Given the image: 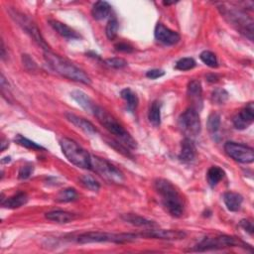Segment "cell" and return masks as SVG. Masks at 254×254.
I'll use <instances>...</instances> for the list:
<instances>
[{
	"label": "cell",
	"instance_id": "cell-1",
	"mask_svg": "<svg viewBox=\"0 0 254 254\" xmlns=\"http://www.w3.org/2000/svg\"><path fill=\"white\" fill-rule=\"evenodd\" d=\"M155 190L161 197L166 211L174 217H180L184 213L185 204L177 188L166 179H157L154 183Z\"/></svg>",
	"mask_w": 254,
	"mask_h": 254
},
{
	"label": "cell",
	"instance_id": "cell-2",
	"mask_svg": "<svg viewBox=\"0 0 254 254\" xmlns=\"http://www.w3.org/2000/svg\"><path fill=\"white\" fill-rule=\"evenodd\" d=\"M44 58L48 66L60 76L84 85H90L91 81L89 77L68 60L52 53L51 51H46L44 53Z\"/></svg>",
	"mask_w": 254,
	"mask_h": 254
},
{
	"label": "cell",
	"instance_id": "cell-3",
	"mask_svg": "<svg viewBox=\"0 0 254 254\" xmlns=\"http://www.w3.org/2000/svg\"><path fill=\"white\" fill-rule=\"evenodd\" d=\"M92 113L98 118L101 124L105 126V128L109 133L113 134L121 144H123L126 147H129L130 149H136L137 143L133 139V137L127 132L123 128V126L106 110H105L103 107L99 106H95Z\"/></svg>",
	"mask_w": 254,
	"mask_h": 254
},
{
	"label": "cell",
	"instance_id": "cell-4",
	"mask_svg": "<svg viewBox=\"0 0 254 254\" xmlns=\"http://www.w3.org/2000/svg\"><path fill=\"white\" fill-rule=\"evenodd\" d=\"M60 146L63 154L73 165L91 170V155L76 141L70 138H63L60 141Z\"/></svg>",
	"mask_w": 254,
	"mask_h": 254
},
{
	"label": "cell",
	"instance_id": "cell-5",
	"mask_svg": "<svg viewBox=\"0 0 254 254\" xmlns=\"http://www.w3.org/2000/svg\"><path fill=\"white\" fill-rule=\"evenodd\" d=\"M137 239V235L133 233H109L102 232H89L81 234L78 237V242L82 244L112 242L117 244L129 243Z\"/></svg>",
	"mask_w": 254,
	"mask_h": 254
},
{
	"label": "cell",
	"instance_id": "cell-6",
	"mask_svg": "<svg viewBox=\"0 0 254 254\" xmlns=\"http://www.w3.org/2000/svg\"><path fill=\"white\" fill-rule=\"evenodd\" d=\"M245 242L240 240L237 237L230 235H218L214 237H206L199 244L196 245L195 251H209V250H217L225 249L230 247H244L247 248Z\"/></svg>",
	"mask_w": 254,
	"mask_h": 254
},
{
	"label": "cell",
	"instance_id": "cell-7",
	"mask_svg": "<svg viewBox=\"0 0 254 254\" xmlns=\"http://www.w3.org/2000/svg\"><path fill=\"white\" fill-rule=\"evenodd\" d=\"M9 13L11 15V17L14 19V21L16 23H18V25L26 32V33L33 39L40 47H42L45 52L46 51H50L49 49V45L46 43V41L44 40V38L41 35V32L39 30V28L37 27V25L34 23V21H32L28 16L24 15L23 13L18 12L17 10L11 9L9 10Z\"/></svg>",
	"mask_w": 254,
	"mask_h": 254
},
{
	"label": "cell",
	"instance_id": "cell-8",
	"mask_svg": "<svg viewBox=\"0 0 254 254\" xmlns=\"http://www.w3.org/2000/svg\"><path fill=\"white\" fill-rule=\"evenodd\" d=\"M91 170L110 183L122 184L124 182V176L121 171L106 161V159L100 158L98 156H91Z\"/></svg>",
	"mask_w": 254,
	"mask_h": 254
},
{
	"label": "cell",
	"instance_id": "cell-9",
	"mask_svg": "<svg viewBox=\"0 0 254 254\" xmlns=\"http://www.w3.org/2000/svg\"><path fill=\"white\" fill-rule=\"evenodd\" d=\"M179 127L181 131L188 137H196L201 132V119L198 110L190 107L179 117Z\"/></svg>",
	"mask_w": 254,
	"mask_h": 254
},
{
	"label": "cell",
	"instance_id": "cell-10",
	"mask_svg": "<svg viewBox=\"0 0 254 254\" xmlns=\"http://www.w3.org/2000/svg\"><path fill=\"white\" fill-rule=\"evenodd\" d=\"M225 150L231 158L238 163L250 164L254 161V151L249 146L230 141L226 143Z\"/></svg>",
	"mask_w": 254,
	"mask_h": 254
},
{
	"label": "cell",
	"instance_id": "cell-11",
	"mask_svg": "<svg viewBox=\"0 0 254 254\" xmlns=\"http://www.w3.org/2000/svg\"><path fill=\"white\" fill-rule=\"evenodd\" d=\"M226 16H228L233 25L237 26V29L244 33L247 36V33H249L250 38L252 39V34H253V21L246 17L244 13H242L239 10H233L229 9L225 12Z\"/></svg>",
	"mask_w": 254,
	"mask_h": 254
},
{
	"label": "cell",
	"instance_id": "cell-12",
	"mask_svg": "<svg viewBox=\"0 0 254 254\" xmlns=\"http://www.w3.org/2000/svg\"><path fill=\"white\" fill-rule=\"evenodd\" d=\"M155 39L165 46L176 45L180 41V35L176 31L169 29L161 23H158L154 31Z\"/></svg>",
	"mask_w": 254,
	"mask_h": 254
},
{
	"label": "cell",
	"instance_id": "cell-13",
	"mask_svg": "<svg viewBox=\"0 0 254 254\" xmlns=\"http://www.w3.org/2000/svg\"><path fill=\"white\" fill-rule=\"evenodd\" d=\"M144 237L163 239V240H182L187 236V233L178 230H149L141 234Z\"/></svg>",
	"mask_w": 254,
	"mask_h": 254
},
{
	"label": "cell",
	"instance_id": "cell-14",
	"mask_svg": "<svg viewBox=\"0 0 254 254\" xmlns=\"http://www.w3.org/2000/svg\"><path fill=\"white\" fill-rule=\"evenodd\" d=\"M254 121V106L253 103H249L239 113L233 117V125L236 129L243 130Z\"/></svg>",
	"mask_w": 254,
	"mask_h": 254
},
{
	"label": "cell",
	"instance_id": "cell-15",
	"mask_svg": "<svg viewBox=\"0 0 254 254\" xmlns=\"http://www.w3.org/2000/svg\"><path fill=\"white\" fill-rule=\"evenodd\" d=\"M197 156V148L195 143L190 138L186 137L181 144V152L179 159L184 163H190L195 160Z\"/></svg>",
	"mask_w": 254,
	"mask_h": 254
},
{
	"label": "cell",
	"instance_id": "cell-16",
	"mask_svg": "<svg viewBox=\"0 0 254 254\" xmlns=\"http://www.w3.org/2000/svg\"><path fill=\"white\" fill-rule=\"evenodd\" d=\"M66 118L68 119V121H70L72 124H74L76 127H78V128H80L81 130H83L84 132L85 133H88V134H95L98 132L97 128H95L94 125L89 122L88 120L83 118V117H80L72 112H67L65 114Z\"/></svg>",
	"mask_w": 254,
	"mask_h": 254
},
{
	"label": "cell",
	"instance_id": "cell-17",
	"mask_svg": "<svg viewBox=\"0 0 254 254\" xmlns=\"http://www.w3.org/2000/svg\"><path fill=\"white\" fill-rule=\"evenodd\" d=\"M50 25L53 27V29L58 34H60L63 38H65L67 40H75L81 38V36L74 29H72L68 25L64 24L58 20H50Z\"/></svg>",
	"mask_w": 254,
	"mask_h": 254
},
{
	"label": "cell",
	"instance_id": "cell-18",
	"mask_svg": "<svg viewBox=\"0 0 254 254\" xmlns=\"http://www.w3.org/2000/svg\"><path fill=\"white\" fill-rule=\"evenodd\" d=\"M121 218L128 222V224L135 226V227H139V228H149V229H154L157 227V224L155 221H152L150 219H147L143 216H140L138 214H134V213H126L123 214L121 216Z\"/></svg>",
	"mask_w": 254,
	"mask_h": 254
},
{
	"label": "cell",
	"instance_id": "cell-19",
	"mask_svg": "<svg viewBox=\"0 0 254 254\" xmlns=\"http://www.w3.org/2000/svg\"><path fill=\"white\" fill-rule=\"evenodd\" d=\"M71 95H72V98L74 99V101L79 106H81L85 110H86L88 112H92L95 106H97L91 101V99L88 97V95L82 90H74L71 93Z\"/></svg>",
	"mask_w": 254,
	"mask_h": 254
},
{
	"label": "cell",
	"instance_id": "cell-20",
	"mask_svg": "<svg viewBox=\"0 0 254 254\" xmlns=\"http://www.w3.org/2000/svg\"><path fill=\"white\" fill-rule=\"evenodd\" d=\"M28 200L29 199H28V196L26 193L19 192L10 198H7L6 200H2L1 204L5 209L14 210V209H18V208H21L22 206L26 205Z\"/></svg>",
	"mask_w": 254,
	"mask_h": 254
},
{
	"label": "cell",
	"instance_id": "cell-21",
	"mask_svg": "<svg viewBox=\"0 0 254 254\" xmlns=\"http://www.w3.org/2000/svg\"><path fill=\"white\" fill-rule=\"evenodd\" d=\"M45 216L47 219L58 222V224H68V222H70L76 218V215L74 213L65 212V211L49 212L45 214Z\"/></svg>",
	"mask_w": 254,
	"mask_h": 254
},
{
	"label": "cell",
	"instance_id": "cell-22",
	"mask_svg": "<svg viewBox=\"0 0 254 254\" xmlns=\"http://www.w3.org/2000/svg\"><path fill=\"white\" fill-rule=\"evenodd\" d=\"M224 202L231 212H237L240 210L243 203V198L240 194L234 192H228L224 195Z\"/></svg>",
	"mask_w": 254,
	"mask_h": 254
},
{
	"label": "cell",
	"instance_id": "cell-23",
	"mask_svg": "<svg viewBox=\"0 0 254 254\" xmlns=\"http://www.w3.org/2000/svg\"><path fill=\"white\" fill-rule=\"evenodd\" d=\"M111 11V6L106 1H98L95 2L91 9V15L95 20L106 19Z\"/></svg>",
	"mask_w": 254,
	"mask_h": 254
},
{
	"label": "cell",
	"instance_id": "cell-24",
	"mask_svg": "<svg viewBox=\"0 0 254 254\" xmlns=\"http://www.w3.org/2000/svg\"><path fill=\"white\" fill-rule=\"evenodd\" d=\"M120 95H121V98L124 100V102L126 103L127 109L131 112H134L139 104V100H138L136 93L131 88L127 87V88H124L121 90Z\"/></svg>",
	"mask_w": 254,
	"mask_h": 254
},
{
	"label": "cell",
	"instance_id": "cell-25",
	"mask_svg": "<svg viewBox=\"0 0 254 254\" xmlns=\"http://www.w3.org/2000/svg\"><path fill=\"white\" fill-rule=\"evenodd\" d=\"M202 93L203 88L200 81L193 80L190 81L188 85V95L190 100L194 101L195 104H200L202 106Z\"/></svg>",
	"mask_w": 254,
	"mask_h": 254
},
{
	"label": "cell",
	"instance_id": "cell-26",
	"mask_svg": "<svg viewBox=\"0 0 254 254\" xmlns=\"http://www.w3.org/2000/svg\"><path fill=\"white\" fill-rule=\"evenodd\" d=\"M148 119L149 122L155 126L158 127L161 124V104L155 101L151 104L149 112H148Z\"/></svg>",
	"mask_w": 254,
	"mask_h": 254
},
{
	"label": "cell",
	"instance_id": "cell-27",
	"mask_svg": "<svg viewBox=\"0 0 254 254\" xmlns=\"http://www.w3.org/2000/svg\"><path fill=\"white\" fill-rule=\"evenodd\" d=\"M225 171L217 166H212L209 169L207 173L208 183L211 187H215L225 177Z\"/></svg>",
	"mask_w": 254,
	"mask_h": 254
},
{
	"label": "cell",
	"instance_id": "cell-28",
	"mask_svg": "<svg viewBox=\"0 0 254 254\" xmlns=\"http://www.w3.org/2000/svg\"><path fill=\"white\" fill-rule=\"evenodd\" d=\"M220 127V115L216 112H212L210 114L208 118V129L212 136L215 137L218 134Z\"/></svg>",
	"mask_w": 254,
	"mask_h": 254
},
{
	"label": "cell",
	"instance_id": "cell-29",
	"mask_svg": "<svg viewBox=\"0 0 254 254\" xmlns=\"http://www.w3.org/2000/svg\"><path fill=\"white\" fill-rule=\"evenodd\" d=\"M78 198V193L77 190L73 188H68L61 190L57 197V201L60 203H70Z\"/></svg>",
	"mask_w": 254,
	"mask_h": 254
},
{
	"label": "cell",
	"instance_id": "cell-30",
	"mask_svg": "<svg viewBox=\"0 0 254 254\" xmlns=\"http://www.w3.org/2000/svg\"><path fill=\"white\" fill-rule=\"evenodd\" d=\"M197 63L193 58H183L176 63V69L182 72L190 71L196 67Z\"/></svg>",
	"mask_w": 254,
	"mask_h": 254
},
{
	"label": "cell",
	"instance_id": "cell-31",
	"mask_svg": "<svg viewBox=\"0 0 254 254\" xmlns=\"http://www.w3.org/2000/svg\"><path fill=\"white\" fill-rule=\"evenodd\" d=\"M15 142L17 144H19L20 146L22 147H25L27 149H32V150H45L44 147H42L41 145L37 144L36 142L34 141H31L29 139H27L26 137L18 134L16 137H15Z\"/></svg>",
	"mask_w": 254,
	"mask_h": 254
},
{
	"label": "cell",
	"instance_id": "cell-32",
	"mask_svg": "<svg viewBox=\"0 0 254 254\" xmlns=\"http://www.w3.org/2000/svg\"><path fill=\"white\" fill-rule=\"evenodd\" d=\"M81 181H82V184L86 189L91 190V192H98V190H100V189H101L100 183L97 180H95L92 176H90V175L83 176Z\"/></svg>",
	"mask_w": 254,
	"mask_h": 254
},
{
	"label": "cell",
	"instance_id": "cell-33",
	"mask_svg": "<svg viewBox=\"0 0 254 254\" xmlns=\"http://www.w3.org/2000/svg\"><path fill=\"white\" fill-rule=\"evenodd\" d=\"M202 62L210 68L217 67V59L216 56L211 51H204L200 56Z\"/></svg>",
	"mask_w": 254,
	"mask_h": 254
},
{
	"label": "cell",
	"instance_id": "cell-34",
	"mask_svg": "<svg viewBox=\"0 0 254 254\" xmlns=\"http://www.w3.org/2000/svg\"><path fill=\"white\" fill-rule=\"evenodd\" d=\"M118 22L116 19H110L106 27V37L111 41V40H114L117 36V33H118Z\"/></svg>",
	"mask_w": 254,
	"mask_h": 254
},
{
	"label": "cell",
	"instance_id": "cell-35",
	"mask_svg": "<svg viewBox=\"0 0 254 254\" xmlns=\"http://www.w3.org/2000/svg\"><path fill=\"white\" fill-rule=\"evenodd\" d=\"M229 99V93L227 90L217 88L215 89L212 94V100L216 105H222L225 104Z\"/></svg>",
	"mask_w": 254,
	"mask_h": 254
},
{
	"label": "cell",
	"instance_id": "cell-36",
	"mask_svg": "<svg viewBox=\"0 0 254 254\" xmlns=\"http://www.w3.org/2000/svg\"><path fill=\"white\" fill-rule=\"evenodd\" d=\"M106 64L107 66L114 69H122L127 66V62L122 58H111L106 60Z\"/></svg>",
	"mask_w": 254,
	"mask_h": 254
},
{
	"label": "cell",
	"instance_id": "cell-37",
	"mask_svg": "<svg viewBox=\"0 0 254 254\" xmlns=\"http://www.w3.org/2000/svg\"><path fill=\"white\" fill-rule=\"evenodd\" d=\"M33 171H34L33 166H31V165L22 166L19 170L18 177L20 180H26V179L30 178V176L32 175V173H33Z\"/></svg>",
	"mask_w": 254,
	"mask_h": 254
},
{
	"label": "cell",
	"instance_id": "cell-38",
	"mask_svg": "<svg viewBox=\"0 0 254 254\" xmlns=\"http://www.w3.org/2000/svg\"><path fill=\"white\" fill-rule=\"evenodd\" d=\"M22 61H23V65L29 69V70H34L36 69V63L33 61L31 57H29L28 55H23L22 57Z\"/></svg>",
	"mask_w": 254,
	"mask_h": 254
},
{
	"label": "cell",
	"instance_id": "cell-39",
	"mask_svg": "<svg viewBox=\"0 0 254 254\" xmlns=\"http://www.w3.org/2000/svg\"><path fill=\"white\" fill-rule=\"evenodd\" d=\"M165 75V72L163 70H159V69H153V70H150L146 73V77L150 80H156V79H159L161 78Z\"/></svg>",
	"mask_w": 254,
	"mask_h": 254
},
{
	"label": "cell",
	"instance_id": "cell-40",
	"mask_svg": "<svg viewBox=\"0 0 254 254\" xmlns=\"http://www.w3.org/2000/svg\"><path fill=\"white\" fill-rule=\"evenodd\" d=\"M239 226L246 232L248 233L250 235L253 234L254 232V228H253V224L249 220V219H242L239 222Z\"/></svg>",
	"mask_w": 254,
	"mask_h": 254
},
{
	"label": "cell",
	"instance_id": "cell-41",
	"mask_svg": "<svg viewBox=\"0 0 254 254\" xmlns=\"http://www.w3.org/2000/svg\"><path fill=\"white\" fill-rule=\"evenodd\" d=\"M115 50L118 52H122V53H131L133 52V47L127 43H118L115 45Z\"/></svg>",
	"mask_w": 254,
	"mask_h": 254
},
{
	"label": "cell",
	"instance_id": "cell-42",
	"mask_svg": "<svg viewBox=\"0 0 254 254\" xmlns=\"http://www.w3.org/2000/svg\"><path fill=\"white\" fill-rule=\"evenodd\" d=\"M207 80H208L209 82H211V83H215V82H217L218 78H217L216 76H214V75H209V76L207 77Z\"/></svg>",
	"mask_w": 254,
	"mask_h": 254
},
{
	"label": "cell",
	"instance_id": "cell-43",
	"mask_svg": "<svg viewBox=\"0 0 254 254\" xmlns=\"http://www.w3.org/2000/svg\"><path fill=\"white\" fill-rule=\"evenodd\" d=\"M9 146V142L5 139H2L1 141V151H4Z\"/></svg>",
	"mask_w": 254,
	"mask_h": 254
},
{
	"label": "cell",
	"instance_id": "cell-44",
	"mask_svg": "<svg viewBox=\"0 0 254 254\" xmlns=\"http://www.w3.org/2000/svg\"><path fill=\"white\" fill-rule=\"evenodd\" d=\"M6 57V53H5V47H4V42L1 41V59L4 60Z\"/></svg>",
	"mask_w": 254,
	"mask_h": 254
}]
</instances>
